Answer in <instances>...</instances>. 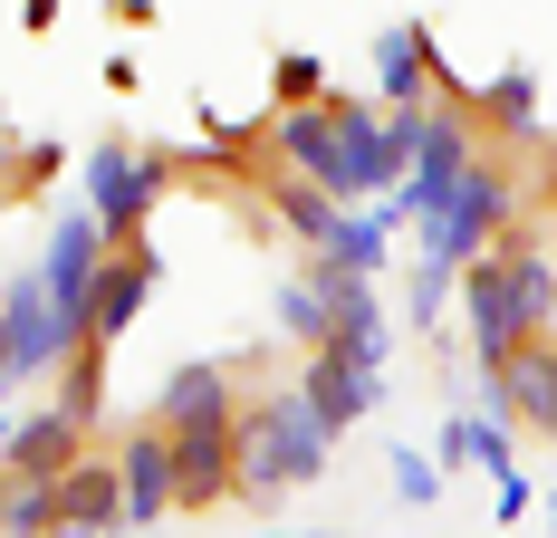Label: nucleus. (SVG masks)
<instances>
[{
  "label": "nucleus",
  "mask_w": 557,
  "mask_h": 538,
  "mask_svg": "<svg viewBox=\"0 0 557 538\" xmlns=\"http://www.w3.org/2000/svg\"><path fill=\"white\" fill-rule=\"evenodd\" d=\"M0 452H10V404H0Z\"/></svg>",
  "instance_id": "obj_30"
},
{
  "label": "nucleus",
  "mask_w": 557,
  "mask_h": 538,
  "mask_svg": "<svg viewBox=\"0 0 557 538\" xmlns=\"http://www.w3.org/2000/svg\"><path fill=\"white\" fill-rule=\"evenodd\" d=\"M231 452H240V500H278V490H308L318 472H327L336 432L318 424V404H308L298 376H288V384H270V394H250V404H240Z\"/></svg>",
  "instance_id": "obj_3"
},
{
  "label": "nucleus",
  "mask_w": 557,
  "mask_h": 538,
  "mask_svg": "<svg viewBox=\"0 0 557 538\" xmlns=\"http://www.w3.org/2000/svg\"><path fill=\"white\" fill-rule=\"evenodd\" d=\"M58 404H67L77 424H97V404H107V346H77V356L58 366Z\"/></svg>",
  "instance_id": "obj_21"
},
{
  "label": "nucleus",
  "mask_w": 557,
  "mask_h": 538,
  "mask_svg": "<svg viewBox=\"0 0 557 538\" xmlns=\"http://www.w3.org/2000/svg\"><path fill=\"white\" fill-rule=\"evenodd\" d=\"M154 289H164V250H154V241H115L107 279H97V298H87V346H115L125 327L145 318Z\"/></svg>",
  "instance_id": "obj_11"
},
{
  "label": "nucleus",
  "mask_w": 557,
  "mask_h": 538,
  "mask_svg": "<svg viewBox=\"0 0 557 538\" xmlns=\"http://www.w3.org/2000/svg\"><path fill=\"white\" fill-rule=\"evenodd\" d=\"M125 529V481L107 452H77L58 472V538H115Z\"/></svg>",
  "instance_id": "obj_12"
},
{
  "label": "nucleus",
  "mask_w": 557,
  "mask_h": 538,
  "mask_svg": "<svg viewBox=\"0 0 557 538\" xmlns=\"http://www.w3.org/2000/svg\"><path fill=\"white\" fill-rule=\"evenodd\" d=\"M539 519H548V538H557V490H539Z\"/></svg>",
  "instance_id": "obj_28"
},
{
  "label": "nucleus",
  "mask_w": 557,
  "mask_h": 538,
  "mask_svg": "<svg viewBox=\"0 0 557 538\" xmlns=\"http://www.w3.org/2000/svg\"><path fill=\"white\" fill-rule=\"evenodd\" d=\"M87 452V424L67 414V404H39V414H20L10 424V452H0V472H29V481H58L67 462Z\"/></svg>",
  "instance_id": "obj_16"
},
{
  "label": "nucleus",
  "mask_w": 557,
  "mask_h": 538,
  "mask_svg": "<svg viewBox=\"0 0 557 538\" xmlns=\"http://www.w3.org/2000/svg\"><path fill=\"white\" fill-rule=\"evenodd\" d=\"M270 87H278V107H318V97H336L327 87V58H308V49H288L270 68Z\"/></svg>",
  "instance_id": "obj_23"
},
{
  "label": "nucleus",
  "mask_w": 557,
  "mask_h": 538,
  "mask_svg": "<svg viewBox=\"0 0 557 538\" xmlns=\"http://www.w3.org/2000/svg\"><path fill=\"white\" fill-rule=\"evenodd\" d=\"M471 442H481V414L461 404V414H443V432H433V462H443V472H471Z\"/></svg>",
  "instance_id": "obj_24"
},
{
  "label": "nucleus",
  "mask_w": 557,
  "mask_h": 538,
  "mask_svg": "<svg viewBox=\"0 0 557 538\" xmlns=\"http://www.w3.org/2000/svg\"><path fill=\"white\" fill-rule=\"evenodd\" d=\"M115 481H125V529H154L173 510V442L154 424H135L125 452H115Z\"/></svg>",
  "instance_id": "obj_14"
},
{
  "label": "nucleus",
  "mask_w": 557,
  "mask_h": 538,
  "mask_svg": "<svg viewBox=\"0 0 557 538\" xmlns=\"http://www.w3.org/2000/svg\"><path fill=\"white\" fill-rule=\"evenodd\" d=\"M260 538H336V529H260Z\"/></svg>",
  "instance_id": "obj_29"
},
{
  "label": "nucleus",
  "mask_w": 557,
  "mask_h": 538,
  "mask_svg": "<svg viewBox=\"0 0 557 538\" xmlns=\"http://www.w3.org/2000/svg\"><path fill=\"white\" fill-rule=\"evenodd\" d=\"M0 538H58V481L0 472Z\"/></svg>",
  "instance_id": "obj_20"
},
{
  "label": "nucleus",
  "mask_w": 557,
  "mask_h": 538,
  "mask_svg": "<svg viewBox=\"0 0 557 538\" xmlns=\"http://www.w3.org/2000/svg\"><path fill=\"white\" fill-rule=\"evenodd\" d=\"M270 318H278V337H288L298 356H308V346H327V279L298 260V269L270 289Z\"/></svg>",
  "instance_id": "obj_18"
},
{
  "label": "nucleus",
  "mask_w": 557,
  "mask_h": 538,
  "mask_svg": "<svg viewBox=\"0 0 557 538\" xmlns=\"http://www.w3.org/2000/svg\"><path fill=\"white\" fill-rule=\"evenodd\" d=\"M471 163H481V125H471L461 107H433V125H423V155L404 163V183H394L375 212H385L394 231H423V221L461 193V173H471Z\"/></svg>",
  "instance_id": "obj_6"
},
{
  "label": "nucleus",
  "mask_w": 557,
  "mask_h": 538,
  "mask_svg": "<svg viewBox=\"0 0 557 538\" xmlns=\"http://www.w3.org/2000/svg\"><path fill=\"white\" fill-rule=\"evenodd\" d=\"M240 356H183L164 384H154V432L173 442H212V432L240 424Z\"/></svg>",
  "instance_id": "obj_7"
},
{
  "label": "nucleus",
  "mask_w": 557,
  "mask_h": 538,
  "mask_svg": "<svg viewBox=\"0 0 557 538\" xmlns=\"http://www.w3.org/2000/svg\"><path fill=\"white\" fill-rule=\"evenodd\" d=\"M173 173H183V155H164V145H125V135H97L87 145V163H77V203L107 221V241H145V221L164 212Z\"/></svg>",
  "instance_id": "obj_4"
},
{
  "label": "nucleus",
  "mask_w": 557,
  "mask_h": 538,
  "mask_svg": "<svg viewBox=\"0 0 557 538\" xmlns=\"http://www.w3.org/2000/svg\"><path fill=\"white\" fill-rule=\"evenodd\" d=\"M491 394L509 404V424H529V432L557 442V337H529L500 376H491Z\"/></svg>",
  "instance_id": "obj_15"
},
{
  "label": "nucleus",
  "mask_w": 557,
  "mask_h": 538,
  "mask_svg": "<svg viewBox=\"0 0 557 538\" xmlns=\"http://www.w3.org/2000/svg\"><path fill=\"white\" fill-rule=\"evenodd\" d=\"M433 107H375V97H318V107H278L270 115V163L318 183L336 203H385L404 183V163L423 155Z\"/></svg>",
  "instance_id": "obj_1"
},
{
  "label": "nucleus",
  "mask_w": 557,
  "mask_h": 538,
  "mask_svg": "<svg viewBox=\"0 0 557 538\" xmlns=\"http://www.w3.org/2000/svg\"><path fill=\"white\" fill-rule=\"evenodd\" d=\"M298 394H308L318 424L346 442V432L385 404V366H366V356H346V346H308V356H298Z\"/></svg>",
  "instance_id": "obj_10"
},
{
  "label": "nucleus",
  "mask_w": 557,
  "mask_h": 538,
  "mask_svg": "<svg viewBox=\"0 0 557 538\" xmlns=\"http://www.w3.org/2000/svg\"><path fill=\"white\" fill-rule=\"evenodd\" d=\"M471 125H481V145H548V115H539V77L529 68H500L491 87H471Z\"/></svg>",
  "instance_id": "obj_17"
},
{
  "label": "nucleus",
  "mask_w": 557,
  "mask_h": 538,
  "mask_svg": "<svg viewBox=\"0 0 557 538\" xmlns=\"http://www.w3.org/2000/svg\"><path fill=\"white\" fill-rule=\"evenodd\" d=\"M385 472H394V490H404V510H443V481H451V472L423 452V442H394Z\"/></svg>",
  "instance_id": "obj_22"
},
{
  "label": "nucleus",
  "mask_w": 557,
  "mask_h": 538,
  "mask_svg": "<svg viewBox=\"0 0 557 538\" xmlns=\"http://www.w3.org/2000/svg\"><path fill=\"white\" fill-rule=\"evenodd\" d=\"M115 260V241H107V221L87 212V203H67V212L49 221V250H39V279H49V308L77 337H87V298H97V279H107Z\"/></svg>",
  "instance_id": "obj_8"
},
{
  "label": "nucleus",
  "mask_w": 557,
  "mask_h": 538,
  "mask_svg": "<svg viewBox=\"0 0 557 538\" xmlns=\"http://www.w3.org/2000/svg\"><path fill=\"white\" fill-rule=\"evenodd\" d=\"M509 250V298H519V327L529 337H557V260L529 250V241H500Z\"/></svg>",
  "instance_id": "obj_19"
},
{
  "label": "nucleus",
  "mask_w": 557,
  "mask_h": 538,
  "mask_svg": "<svg viewBox=\"0 0 557 538\" xmlns=\"http://www.w3.org/2000/svg\"><path fill=\"white\" fill-rule=\"evenodd\" d=\"M49 20H58V0H29V29H49Z\"/></svg>",
  "instance_id": "obj_27"
},
{
  "label": "nucleus",
  "mask_w": 557,
  "mask_h": 538,
  "mask_svg": "<svg viewBox=\"0 0 557 538\" xmlns=\"http://www.w3.org/2000/svg\"><path fill=\"white\" fill-rule=\"evenodd\" d=\"M77 346H87V337L49 308V279H39V260H20L10 279H0V404H10L20 384L58 376Z\"/></svg>",
  "instance_id": "obj_5"
},
{
  "label": "nucleus",
  "mask_w": 557,
  "mask_h": 538,
  "mask_svg": "<svg viewBox=\"0 0 557 538\" xmlns=\"http://www.w3.org/2000/svg\"><path fill=\"white\" fill-rule=\"evenodd\" d=\"M318 269V260H308ZM327 279V269H318ZM327 346H346V356H366V366H385L394 356V318L385 298H375V279H327Z\"/></svg>",
  "instance_id": "obj_13"
},
{
  "label": "nucleus",
  "mask_w": 557,
  "mask_h": 538,
  "mask_svg": "<svg viewBox=\"0 0 557 538\" xmlns=\"http://www.w3.org/2000/svg\"><path fill=\"white\" fill-rule=\"evenodd\" d=\"M491 519H500V529L539 519V490H529V472H500V481H491Z\"/></svg>",
  "instance_id": "obj_25"
},
{
  "label": "nucleus",
  "mask_w": 557,
  "mask_h": 538,
  "mask_svg": "<svg viewBox=\"0 0 557 538\" xmlns=\"http://www.w3.org/2000/svg\"><path fill=\"white\" fill-rule=\"evenodd\" d=\"M519 212H529L519 173L500 163V145H481V163L461 173V193L413 231V279H404V327H413V337H433V327H443L461 269L481 260V250H500L509 231H519Z\"/></svg>",
  "instance_id": "obj_2"
},
{
  "label": "nucleus",
  "mask_w": 557,
  "mask_h": 538,
  "mask_svg": "<svg viewBox=\"0 0 557 538\" xmlns=\"http://www.w3.org/2000/svg\"><path fill=\"white\" fill-rule=\"evenodd\" d=\"M471 472H481V481L519 472V452H509V432H500V424H481V442H471Z\"/></svg>",
  "instance_id": "obj_26"
},
{
  "label": "nucleus",
  "mask_w": 557,
  "mask_h": 538,
  "mask_svg": "<svg viewBox=\"0 0 557 538\" xmlns=\"http://www.w3.org/2000/svg\"><path fill=\"white\" fill-rule=\"evenodd\" d=\"M461 337H471V356H481V376H500L509 356L529 346V327H519V298H509V250H481V260L461 269Z\"/></svg>",
  "instance_id": "obj_9"
}]
</instances>
